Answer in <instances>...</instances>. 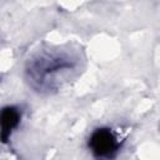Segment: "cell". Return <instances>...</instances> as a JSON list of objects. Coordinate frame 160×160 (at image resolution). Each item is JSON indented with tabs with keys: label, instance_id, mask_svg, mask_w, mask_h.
Masks as SVG:
<instances>
[{
	"label": "cell",
	"instance_id": "6da1fadb",
	"mask_svg": "<svg viewBox=\"0 0 160 160\" xmlns=\"http://www.w3.org/2000/svg\"><path fill=\"white\" fill-rule=\"evenodd\" d=\"M89 146L96 156H110L118 149V140L110 129L100 128L91 134Z\"/></svg>",
	"mask_w": 160,
	"mask_h": 160
},
{
	"label": "cell",
	"instance_id": "7a4b0ae2",
	"mask_svg": "<svg viewBox=\"0 0 160 160\" xmlns=\"http://www.w3.org/2000/svg\"><path fill=\"white\" fill-rule=\"evenodd\" d=\"M0 122H1V139L4 142L8 141L10 138L11 131L19 125L20 122V112L14 106H6L1 111L0 116Z\"/></svg>",
	"mask_w": 160,
	"mask_h": 160
}]
</instances>
